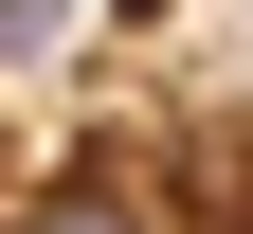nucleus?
Here are the masks:
<instances>
[{"mask_svg": "<svg viewBox=\"0 0 253 234\" xmlns=\"http://www.w3.org/2000/svg\"><path fill=\"white\" fill-rule=\"evenodd\" d=\"M18 234H181V216H163V198H109V180H54Z\"/></svg>", "mask_w": 253, "mask_h": 234, "instance_id": "obj_1", "label": "nucleus"}]
</instances>
